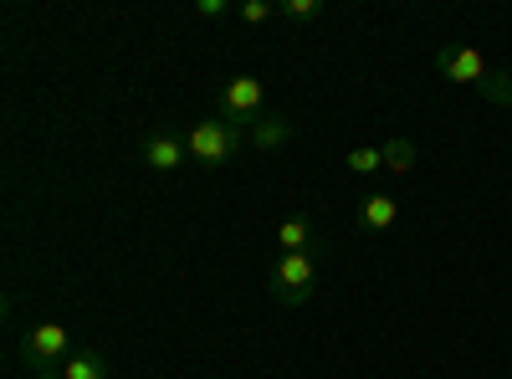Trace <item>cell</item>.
<instances>
[{"mask_svg": "<svg viewBox=\"0 0 512 379\" xmlns=\"http://www.w3.org/2000/svg\"><path fill=\"white\" fill-rule=\"evenodd\" d=\"M267 287H272L277 308L308 303V298H313V287H318V257H277L272 272H267Z\"/></svg>", "mask_w": 512, "mask_h": 379, "instance_id": "obj_2", "label": "cell"}, {"mask_svg": "<svg viewBox=\"0 0 512 379\" xmlns=\"http://www.w3.org/2000/svg\"><path fill=\"white\" fill-rule=\"evenodd\" d=\"M21 359L36 369V379L57 374V369L72 359V339H67V328H62V323H36V328H26V339H21Z\"/></svg>", "mask_w": 512, "mask_h": 379, "instance_id": "obj_3", "label": "cell"}, {"mask_svg": "<svg viewBox=\"0 0 512 379\" xmlns=\"http://www.w3.org/2000/svg\"><path fill=\"white\" fill-rule=\"evenodd\" d=\"M226 11H231L226 0H195V16H205V21H210V16H226Z\"/></svg>", "mask_w": 512, "mask_h": 379, "instance_id": "obj_15", "label": "cell"}, {"mask_svg": "<svg viewBox=\"0 0 512 379\" xmlns=\"http://www.w3.org/2000/svg\"><path fill=\"white\" fill-rule=\"evenodd\" d=\"M241 144H246V129L231 123V118H221V113L195 123V129L185 134V149H190V159L200 164V170H221V164H231L241 154Z\"/></svg>", "mask_w": 512, "mask_h": 379, "instance_id": "obj_1", "label": "cell"}, {"mask_svg": "<svg viewBox=\"0 0 512 379\" xmlns=\"http://www.w3.org/2000/svg\"><path fill=\"white\" fill-rule=\"evenodd\" d=\"M349 170L354 175H374V170H384V149H349Z\"/></svg>", "mask_w": 512, "mask_h": 379, "instance_id": "obj_12", "label": "cell"}, {"mask_svg": "<svg viewBox=\"0 0 512 379\" xmlns=\"http://www.w3.org/2000/svg\"><path fill=\"white\" fill-rule=\"evenodd\" d=\"M47 379H108V359H103V349H77L57 374H47Z\"/></svg>", "mask_w": 512, "mask_h": 379, "instance_id": "obj_8", "label": "cell"}, {"mask_svg": "<svg viewBox=\"0 0 512 379\" xmlns=\"http://www.w3.org/2000/svg\"><path fill=\"white\" fill-rule=\"evenodd\" d=\"M256 108H262V82H256V77H231L226 88H221V118L241 123Z\"/></svg>", "mask_w": 512, "mask_h": 379, "instance_id": "obj_5", "label": "cell"}, {"mask_svg": "<svg viewBox=\"0 0 512 379\" xmlns=\"http://www.w3.org/2000/svg\"><path fill=\"white\" fill-rule=\"evenodd\" d=\"M236 16L256 26V21H272V16H277V6H272V0H246V6H236Z\"/></svg>", "mask_w": 512, "mask_h": 379, "instance_id": "obj_14", "label": "cell"}, {"mask_svg": "<svg viewBox=\"0 0 512 379\" xmlns=\"http://www.w3.org/2000/svg\"><path fill=\"white\" fill-rule=\"evenodd\" d=\"M277 16H292V21H313V16H323V0H282V6H277Z\"/></svg>", "mask_w": 512, "mask_h": 379, "instance_id": "obj_13", "label": "cell"}, {"mask_svg": "<svg viewBox=\"0 0 512 379\" xmlns=\"http://www.w3.org/2000/svg\"><path fill=\"white\" fill-rule=\"evenodd\" d=\"M400 221V200L395 195H369L364 200V226L369 231H390Z\"/></svg>", "mask_w": 512, "mask_h": 379, "instance_id": "obj_10", "label": "cell"}, {"mask_svg": "<svg viewBox=\"0 0 512 379\" xmlns=\"http://www.w3.org/2000/svg\"><path fill=\"white\" fill-rule=\"evenodd\" d=\"M277 246H282V257H313L323 241H318V226L308 216H287L277 226ZM318 257H323V251H318Z\"/></svg>", "mask_w": 512, "mask_h": 379, "instance_id": "obj_7", "label": "cell"}, {"mask_svg": "<svg viewBox=\"0 0 512 379\" xmlns=\"http://www.w3.org/2000/svg\"><path fill=\"white\" fill-rule=\"evenodd\" d=\"M246 139H251L256 149H277V144L292 139V123H287L282 113H267V118H256L251 129H246Z\"/></svg>", "mask_w": 512, "mask_h": 379, "instance_id": "obj_9", "label": "cell"}, {"mask_svg": "<svg viewBox=\"0 0 512 379\" xmlns=\"http://www.w3.org/2000/svg\"><path fill=\"white\" fill-rule=\"evenodd\" d=\"M139 154H144V164H149V170H159V175H175L180 164L190 159L185 139H175V134H149V139L139 144Z\"/></svg>", "mask_w": 512, "mask_h": 379, "instance_id": "obj_6", "label": "cell"}, {"mask_svg": "<svg viewBox=\"0 0 512 379\" xmlns=\"http://www.w3.org/2000/svg\"><path fill=\"white\" fill-rule=\"evenodd\" d=\"M379 149H384V170H390V175H410L415 170V144L410 139H390Z\"/></svg>", "mask_w": 512, "mask_h": 379, "instance_id": "obj_11", "label": "cell"}, {"mask_svg": "<svg viewBox=\"0 0 512 379\" xmlns=\"http://www.w3.org/2000/svg\"><path fill=\"white\" fill-rule=\"evenodd\" d=\"M436 67H441L446 82H472V88H487L497 103H512V88H502L507 77H502V72H487L482 52H472V47H451V52H441Z\"/></svg>", "mask_w": 512, "mask_h": 379, "instance_id": "obj_4", "label": "cell"}]
</instances>
